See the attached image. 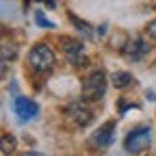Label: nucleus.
Masks as SVG:
<instances>
[{
	"label": "nucleus",
	"mask_w": 156,
	"mask_h": 156,
	"mask_svg": "<svg viewBox=\"0 0 156 156\" xmlns=\"http://www.w3.org/2000/svg\"><path fill=\"white\" fill-rule=\"evenodd\" d=\"M56 63V56H54V50L48 46V44H37L30 48L28 52V65L37 72H50Z\"/></svg>",
	"instance_id": "nucleus-1"
},
{
	"label": "nucleus",
	"mask_w": 156,
	"mask_h": 156,
	"mask_svg": "<svg viewBox=\"0 0 156 156\" xmlns=\"http://www.w3.org/2000/svg\"><path fill=\"white\" fill-rule=\"evenodd\" d=\"M106 93V76L104 72H91L85 80H83V98L89 102H98L102 100Z\"/></svg>",
	"instance_id": "nucleus-2"
},
{
	"label": "nucleus",
	"mask_w": 156,
	"mask_h": 156,
	"mask_svg": "<svg viewBox=\"0 0 156 156\" xmlns=\"http://www.w3.org/2000/svg\"><path fill=\"white\" fill-rule=\"evenodd\" d=\"M150 143H152V128L150 126H139L132 132H128L126 141H124V147L130 154H139V152L147 150Z\"/></svg>",
	"instance_id": "nucleus-3"
},
{
	"label": "nucleus",
	"mask_w": 156,
	"mask_h": 156,
	"mask_svg": "<svg viewBox=\"0 0 156 156\" xmlns=\"http://www.w3.org/2000/svg\"><path fill=\"white\" fill-rule=\"evenodd\" d=\"M113 132H115V122H106L104 126H100L91 136H89V147L93 150H106L113 143Z\"/></svg>",
	"instance_id": "nucleus-4"
},
{
	"label": "nucleus",
	"mask_w": 156,
	"mask_h": 156,
	"mask_svg": "<svg viewBox=\"0 0 156 156\" xmlns=\"http://www.w3.org/2000/svg\"><path fill=\"white\" fill-rule=\"evenodd\" d=\"M13 111H15V115H17L20 122H30V119H35V117H37L39 106H37L33 100H28V98L17 95L15 100H13Z\"/></svg>",
	"instance_id": "nucleus-5"
},
{
	"label": "nucleus",
	"mask_w": 156,
	"mask_h": 156,
	"mask_svg": "<svg viewBox=\"0 0 156 156\" xmlns=\"http://www.w3.org/2000/svg\"><path fill=\"white\" fill-rule=\"evenodd\" d=\"M61 50H63L65 58H67L69 63H74V65H78V63L85 61L83 44L76 41V39H72V37H63V39H61Z\"/></svg>",
	"instance_id": "nucleus-6"
},
{
	"label": "nucleus",
	"mask_w": 156,
	"mask_h": 156,
	"mask_svg": "<svg viewBox=\"0 0 156 156\" xmlns=\"http://www.w3.org/2000/svg\"><path fill=\"white\" fill-rule=\"evenodd\" d=\"M65 113H67V117L76 124V126H89L91 124V119H93V113L83 104V102H74V104H69L67 108H65Z\"/></svg>",
	"instance_id": "nucleus-7"
},
{
	"label": "nucleus",
	"mask_w": 156,
	"mask_h": 156,
	"mask_svg": "<svg viewBox=\"0 0 156 156\" xmlns=\"http://www.w3.org/2000/svg\"><path fill=\"white\" fill-rule=\"evenodd\" d=\"M147 50H150V46L143 41V39H134V41H128L124 46V54L128 58H132V61H141V58L147 54Z\"/></svg>",
	"instance_id": "nucleus-8"
},
{
	"label": "nucleus",
	"mask_w": 156,
	"mask_h": 156,
	"mask_svg": "<svg viewBox=\"0 0 156 156\" xmlns=\"http://www.w3.org/2000/svg\"><path fill=\"white\" fill-rule=\"evenodd\" d=\"M111 83H113L115 89H126V87L132 83V76H130L128 72H115V74L111 76Z\"/></svg>",
	"instance_id": "nucleus-9"
},
{
	"label": "nucleus",
	"mask_w": 156,
	"mask_h": 156,
	"mask_svg": "<svg viewBox=\"0 0 156 156\" xmlns=\"http://www.w3.org/2000/svg\"><path fill=\"white\" fill-rule=\"evenodd\" d=\"M72 22L76 24V28L80 30V33H83V35H85L87 39H93V30L89 28V24H87V22H83V20H78L76 15H72Z\"/></svg>",
	"instance_id": "nucleus-10"
},
{
	"label": "nucleus",
	"mask_w": 156,
	"mask_h": 156,
	"mask_svg": "<svg viewBox=\"0 0 156 156\" xmlns=\"http://www.w3.org/2000/svg\"><path fill=\"white\" fill-rule=\"evenodd\" d=\"M13 150H15V139H13L11 134L5 132V134H2V152H5V154H11Z\"/></svg>",
	"instance_id": "nucleus-11"
},
{
	"label": "nucleus",
	"mask_w": 156,
	"mask_h": 156,
	"mask_svg": "<svg viewBox=\"0 0 156 156\" xmlns=\"http://www.w3.org/2000/svg\"><path fill=\"white\" fill-rule=\"evenodd\" d=\"M35 20H37V24H39V26H44V28H54V24L50 22V20H46V17H44V13H37V15H35Z\"/></svg>",
	"instance_id": "nucleus-12"
},
{
	"label": "nucleus",
	"mask_w": 156,
	"mask_h": 156,
	"mask_svg": "<svg viewBox=\"0 0 156 156\" xmlns=\"http://www.w3.org/2000/svg\"><path fill=\"white\" fill-rule=\"evenodd\" d=\"M147 35H150L152 39H156V20H152V22L147 24Z\"/></svg>",
	"instance_id": "nucleus-13"
},
{
	"label": "nucleus",
	"mask_w": 156,
	"mask_h": 156,
	"mask_svg": "<svg viewBox=\"0 0 156 156\" xmlns=\"http://www.w3.org/2000/svg\"><path fill=\"white\" fill-rule=\"evenodd\" d=\"M22 156H44V154H39V152H26V154H22Z\"/></svg>",
	"instance_id": "nucleus-14"
},
{
	"label": "nucleus",
	"mask_w": 156,
	"mask_h": 156,
	"mask_svg": "<svg viewBox=\"0 0 156 156\" xmlns=\"http://www.w3.org/2000/svg\"><path fill=\"white\" fill-rule=\"evenodd\" d=\"M41 2H48V5L52 7V5H54V0H41Z\"/></svg>",
	"instance_id": "nucleus-15"
}]
</instances>
